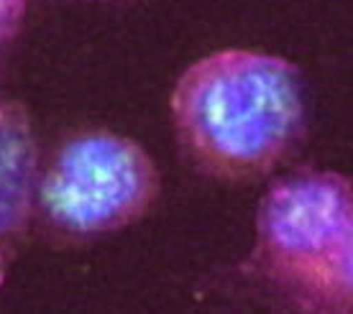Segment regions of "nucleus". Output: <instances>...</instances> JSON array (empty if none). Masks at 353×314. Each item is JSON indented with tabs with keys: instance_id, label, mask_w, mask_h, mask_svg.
Instances as JSON below:
<instances>
[{
	"instance_id": "obj_2",
	"label": "nucleus",
	"mask_w": 353,
	"mask_h": 314,
	"mask_svg": "<svg viewBox=\"0 0 353 314\" xmlns=\"http://www.w3.org/2000/svg\"><path fill=\"white\" fill-rule=\"evenodd\" d=\"M248 269L287 309L353 314V176L305 166L274 179Z\"/></svg>"
},
{
	"instance_id": "obj_7",
	"label": "nucleus",
	"mask_w": 353,
	"mask_h": 314,
	"mask_svg": "<svg viewBox=\"0 0 353 314\" xmlns=\"http://www.w3.org/2000/svg\"><path fill=\"white\" fill-rule=\"evenodd\" d=\"M80 3H131V0H80Z\"/></svg>"
},
{
	"instance_id": "obj_5",
	"label": "nucleus",
	"mask_w": 353,
	"mask_h": 314,
	"mask_svg": "<svg viewBox=\"0 0 353 314\" xmlns=\"http://www.w3.org/2000/svg\"><path fill=\"white\" fill-rule=\"evenodd\" d=\"M31 0H0V46L10 44L26 21Z\"/></svg>"
},
{
	"instance_id": "obj_1",
	"label": "nucleus",
	"mask_w": 353,
	"mask_h": 314,
	"mask_svg": "<svg viewBox=\"0 0 353 314\" xmlns=\"http://www.w3.org/2000/svg\"><path fill=\"white\" fill-rule=\"evenodd\" d=\"M169 125L194 174L228 187L261 182L290 161L307 131L300 67L243 46L205 54L176 77Z\"/></svg>"
},
{
	"instance_id": "obj_4",
	"label": "nucleus",
	"mask_w": 353,
	"mask_h": 314,
	"mask_svg": "<svg viewBox=\"0 0 353 314\" xmlns=\"http://www.w3.org/2000/svg\"><path fill=\"white\" fill-rule=\"evenodd\" d=\"M41 149L23 103H0V248L13 253L34 222Z\"/></svg>"
},
{
	"instance_id": "obj_6",
	"label": "nucleus",
	"mask_w": 353,
	"mask_h": 314,
	"mask_svg": "<svg viewBox=\"0 0 353 314\" xmlns=\"http://www.w3.org/2000/svg\"><path fill=\"white\" fill-rule=\"evenodd\" d=\"M10 255L13 253H8V251H3V248H0V286H3V281H6V273H8Z\"/></svg>"
},
{
	"instance_id": "obj_3",
	"label": "nucleus",
	"mask_w": 353,
	"mask_h": 314,
	"mask_svg": "<svg viewBox=\"0 0 353 314\" xmlns=\"http://www.w3.org/2000/svg\"><path fill=\"white\" fill-rule=\"evenodd\" d=\"M159 194V166L139 140L80 128L41 156L34 222L57 248L85 245L139 225Z\"/></svg>"
}]
</instances>
